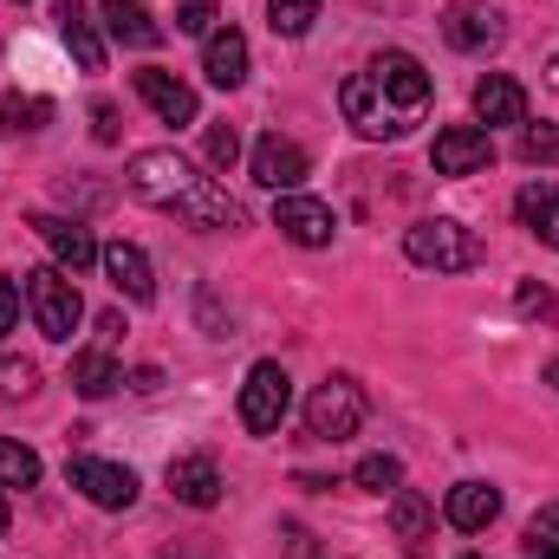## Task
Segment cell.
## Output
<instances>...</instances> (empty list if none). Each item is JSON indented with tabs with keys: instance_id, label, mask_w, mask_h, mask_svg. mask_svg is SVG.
Listing matches in <instances>:
<instances>
[{
	"instance_id": "31",
	"label": "cell",
	"mask_w": 559,
	"mask_h": 559,
	"mask_svg": "<svg viewBox=\"0 0 559 559\" xmlns=\"http://www.w3.org/2000/svg\"><path fill=\"white\" fill-rule=\"evenodd\" d=\"M215 0H176V33H189V39H209L215 33Z\"/></svg>"
},
{
	"instance_id": "19",
	"label": "cell",
	"mask_w": 559,
	"mask_h": 559,
	"mask_svg": "<svg viewBox=\"0 0 559 559\" xmlns=\"http://www.w3.org/2000/svg\"><path fill=\"white\" fill-rule=\"evenodd\" d=\"M52 20H59V39L72 46L79 72H105V39H98V20L85 13V0H59Z\"/></svg>"
},
{
	"instance_id": "40",
	"label": "cell",
	"mask_w": 559,
	"mask_h": 559,
	"mask_svg": "<svg viewBox=\"0 0 559 559\" xmlns=\"http://www.w3.org/2000/svg\"><path fill=\"white\" fill-rule=\"evenodd\" d=\"M547 79H554V85H559V59H554V72H547Z\"/></svg>"
},
{
	"instance_id": "21",
	"label": "cell",
	"mask_w": 559,
	"mask_h": 559,
	"mask_svg": "<svg viewBox=\"0 0 559 559\" xmlns=\"http://www.w3.org/2000/svg\"><path fill=\"white\" fill-rule=\"evenodd\" d=\"M176 215H189L195 228H241V202H235L222 182H209V176H202V182L176 202Z\"/></svg>"
},
{
	"instance_id": "26",
	"label": "cell",
	"mask_w": 559,
	"mask_h": 559,
	"mask_svg": "<svg viewBox=\"0 0 559 559\" xmlns=\"http://www.w3.org/2000/svg\"><path fill=\"white\" fill-rule=\"evenodd\" d=\"M312 20H319V0H267V26L280 39H306Z\"/></svg>"
},
{
	"instance_id": "1",
	"label": "cell",
	"mask_w": 559,
	"mask_h": 559,
	"mask_svg": "<svg viewBox=\"0 0 559 559\" xmlns=\"http://www.w3.org/2000/svg\"><path fill=\"white\" fill-rule=\"evenodd\" d=\"M338 111L358 138L397 143L417 131V118L429 111V72L417 52H378L365 72H352L338 85Z\"/></svg>"
},
{
	"instance_id": "17",
	"label": "cell",
	"mask_w": 559,
	"mask_h": 559,
	"mask_svg": "<svg viewBox=\"0 0 559 559\" xmlns=\"http://www.w3.org/2000/svg\"><path fill=\"white\" fill-rule=\"evenodd\" d=\"M475 118H481V131H495V124H527V92H521L508 72H488V79H475Z\"/></svg>"
},
{
	"instance_id": "29",
	"label": "cell",
	"mask_w": 559,
	"mask_h": 559,
	"mask_svg": "<svg viewBox=\"0 0 559 559\" xmlns=\"http://www.w3.org/2000/svg\"><path fill=\"white\" fill-rule=\"evenodd\" d=\"M527 559H559V501L527 521Z\"/></svg>"
},
{
	"instance_id": "13",
	"label": "cell",
	"mask_w": 559,
	"mask_h": 559,
	"mask_svg": "<svg viewBox=\"0 0 559 559\" xmlns=\"http://www.w3.org/2000/svg\"><path fill=\"white\" fill-rule=\"evenodd\" d=\"M138 98L163 118V124H195V118H202L195 85H182V79H176V72H163V66H143V72H138Z\"/></svg>"
},
{
	"instance_id": "16",
	"label": "cell",
	"mask_w": 559,
	"mask_h": 559,
	"mask_svg": "<svg viewBox=\"0 0 559 559\" xmlns=\"http://www.w3.org/2000/svg\"><path fill=\"white\" fill-rule=\"evenodd\" d=\"M202 72H209V85H215V92L248 85V39H241L235 26H215V33H209V46H202Z\"/></svg>"
},
{
	"instance_id": "4",
	"label": "cell",
	"mask_w": 559,
	"mask_h": 559,
	"mask_svg": "<svg viewBox=\"0 0 559 559\" xmlns=\"http://www.w3.org/2000/svg\"><path fill=\"white\" fill-rule=\"evenodd\" d=\"M195 182H202V176H195V163H189L182 150H138L131 169H124V189H131L138 202H150V209H176Z\"/></svg>"
},
{
	"instance_id": "25",
	"label": "cell",
	"mask_w": 559,
	"mask_h": 559,
	"mask_svg": "<svg viewBox=\"0 0 559 559\" xmlns=\"http://www.w3.org/2000/svg\"><path fill=\"white\" fill-rule=\"evenodd\" d=\"M46 124H52V98H39V92H7V98H0V131L33 138V131H46Z\"/></svg>"
},
{
	"instance_id": "24",
	"label": "cell",
	"mask_w": 559,
	"mask_h": 559,
	"mask_svg": "<svg viewBox=\"0 0 559 559\" xmlns=\"http://www.w3.org/2000/svg\"><path fill=\"white\" fill-rule=\"evenodd\" d=\"M118 384H124V371H118V358H111L105 345L72 358V391H79V397H92V404H98V397H111Z\"/></svg>"
},
{
	"instance_id": "37",
	"label": "cell",
	"mask_w": 559,
	"mask_h": 559,
	"mask_svg": "<svg viewBox=\"0 0 559 559\" xmlns=\"http://www.w3.org/2000/svg\"><path fill=\"white\" fill-rule=\"evenodd\" d=\"M280 540H286V559H319V547H312V534H306L299 521H286V527H280Z\"/></svg>"
},
{
	"instance_id": "20",
	"label": "cell",
	"mask_w": 559,
	"mask_h": 559,
	"mask_svg": "<svg viewBox=\"0 0 559 559\" xmlns=\"http://www.w3.org/2000/svg\"><path fill=\"white\" fill-rule=\"evenodd\" d=\"M495 514H501V495H495L488 481H455L449 501H442V521H449L455 534H481Z\"/></svg>"
},
{
	"instance_id": "34",
	"label": "cell",
	"mask_w": 559,
	"mask_h": 559,
	"mask_svg": "<svg viewBox=\"0 0 559 559\" xmlns=\"http://www.w3.org/2000/svg\"><path fill=\"white\" fill-rule=\"evenodd\" d=\"M20 306H26V293H20V280L0 274V345L20 332Z\"/></svg>"
},
{
	"instance_id": "14",
	"label": "cell",
	"mask_w": 559,
	"mask_h": 559,
	"mask_svg": "<svg viewBox=\"0 0 559 559\" xmlns=\"http://www.w3.org/2000/svg\"><path fill=\"white\" fill-rule=\"evenodd\" d=\"M98 267L111 274V286H118L131 306H150V299H156V274H150V254H143L138 241H111V248L98 254Z\"/></svg>"
},
{
	"instance_id": "22",
	"label": "cell",
	"mask_w": 559,
	"mask_h": 559,
	"mask_svg": "<svg viewBox=\"0 0 559 559\" xmlns=\"http://www.w3.org/2000/svg\"><path fill=\"white\" fill-rule=\"evenodd\" d=\"M105 26H111V39H124V46H138V52L163 46V26L150 20L143 0H105Z\"/></svg>"
},
{
	"instance_id": "18",
	"label": "cell",
	"mask_w": 559,
	"mask_h": 559,
	"mask_svg": "<svg viewBox=\"0 0 559 559\" xmlns=\"http://www.w3.org/2000/svg\"><path fill=\"white\" fill-rule=\"evenodd\" d=\"M169 495H176L182 508H215V501H222V468H215V455H176V462H169Z\"/></svg>"
},
{
	"instance_id": "5",
	"label": "cell",
	"mask_w": 559,
	"mask_h": 559,
	"mask_svg": "<svg viewBox=\"0 0 559 559\" xmlns=\"http://www.w3.org/2000/svg\"><path fill=\"white\" fill-rule=\"evenodd\" d=\"M286 411H293V378H286V365L261 358L248 371V384H241V429L248 436H274L286 423Z\"/></svg>"
},
{
	"instance_id": "28",
	"label": "cell",
	"mask_w": 559,
	"mask_h": 559,
	"mask_svg": "<svg viewBox=\"0 0 559 559\" xmlns=\"http://www.w3.org/2000/svg\"><path fill=\"white\" fill-rule=\"evenodd\" d=\"M39 481V455L13 436H0V488H33Z\"/></svg>"
},
{
	"instance_id": "15",
	"label": "cell",
	"mask_w": 559,
	"mask_h": 559,
	"mask_svg": "<svg viewBox=\"0 0 559 559\" xmlns=\"http://www.w3.org/2000/svg\"><path fill=\"white\" fill-rule=\"evenodd\" d=\"M391 534H397L404 554H429V540H436V501L417 495V488H397L391 495Z\"/></svg>"
},
{
	"instance_id": "12",
	"label": "cell",
	"mask_w": 559,
	"mask_h": 559,
	"mask_svg": "<svg viewBox=\"0 0 559 559\" xmlns=\"http://www.w3.org/2000/svg\"><path fill=\"white\" fill-rule=\"evenodd\" d=\"M33 235L52 248V261L66 267V274H85V267H98V241H92V228L85 222H66V215H33Z\"/></svg>"
},
{
	"instance_id": "2",
	"label": "cell",
	"mask_w": 559,
	"mask_h": 559,
	"mask_svg": "<svg viewBox=\"0 0 559 559\" xmlns=\"http://www.w3.org/2000/svg\"><path fill=\"white\" fill-rule=\"evenodd\" d=\"M404 254L429 274H468V267H481V235L449 215H429L417 228H404Z\"/></svg>"
},
{
	"instance_id": "33",
	"label": "cell",
	"mask_w": 559,
	"mask_h": 559,
	"mask_svg": "<svg viewBox=\"0 0 559 559\" xmlns=\"http://www.w3.org/2000/svg\"><path fill=\"white\" fill-rule=\"evenodd\" d=\"M202 150H209V163H215V169H228V163L241 156V138H235V124H209Z\"/></svg>"
},
{
	"instance_id": "30",
	"label": "cell",
	"mask_w": 559,
	"mask_h": 559,
	"mask_svg": "<svg viewBox=\"0 0 559 559\" xmlns=\"http://www.w3.org/2000/svg\"><path fill=\"white\" fill-rule=\"evenodd\" d=\"M521 156L540 163V169H559V131L554 124H527V131H521Z\"/></svg>"
},
{
	"instance_id": "6",
	"label": "cell",
	"mask_w": 559,
	"mask_h": 559,
	"mask_svg": "<svg viewBox=\"0 0 559 559\" xmlns=\"http://www.w3.org/2000/svg\"><path fill=\"white\" fill-rule=\"evenodd\" d=\"M358 423H365V391L352 378H325L306 397V436H319V442H345V436H358Z\"/></svg>"
},
{
	"instance_id": "35",
	"label": "cell",
	"mask_w": 559,
	"mask_h": 559,
	"mask_svg": "<svg viewBox=\"0 0 559 559\" xmlns=\"http://www.w3.org/2000/svg\"><path fill=\"white\" fill-rule=\"evenodd\" d=\"M33 384H39V371H33L26 358H20V365L0 358V391H7V397H33Z\"/></svg>"
},
{
	"instance_id": "7",
	"label": "cell",
	"mask_w": 559,
	"mask_h": 559,
	"mask_svg": "<svg viewBox=\"0 0 559 559\" xmlns=\"http://www.w3.org/2000/svg\"><path fill=\"white\" fill-rule=\"evenodd\" d=\"M66 481L92 501V508H105V514H124L131 501H138V475L124 468V462H98V455H72L66 462Z\"/></svg>"
},
{
	"instance_id": "36",
	"label": "cell",
	"mask_w": 559,
	"mask_h": 559,
	"mask_svg": "<svg viewBox=\"0 0 559 559\" xmlns=\"http://www.w3.org/2000/svg\"><path fill=\"white\" fill-rule=\"evenodd\" d=\"M92 138L118 143V105H111V98H92Z\"/></svg>"
},
{
	"instance_id": "32",
	"label": "cell",
	"mask_w": 559,
	"mask_h": 559,
	"mask_svg": "<svg viewBox=\"0 0 559 559\" xmlns=\"http://www.w3.org/2000/svg\"><path fill=\"white\" fill-rule=\"evenodd\" d=\"M514 312H521V319H559V299L547 293V286L521 280V286H514Z\"/></svg>"
},
{
	"instance_id": "27",
	"label": "cell",
	"mask_w": 559,
	"mask_h": 559,
	"mask_svg": "<svg viewBox=\"0 0 559 559\" xmlns=\"http://www.w3.org/2000/svg\"><path fill=\"white\" fill-rule=\"evenodd\" d=\"M352 481H358L365 495H384V488L397 495V481H404V462H397L391 449H378V455H365V462L352 468Z\"/></svg>"
},
{
	"instance_id": "8",
	"label": "cell",
	"mask_w": 559,
	"mask_h": 559,
	"mask_svg": "<svg viewBox=\"0 0 559 559\" xmlns=\"http://www.w3.org/2000/svg\"><path fill=\"white\" fill-rule=\"evenodd\" d=\"M429 163H436V176H481L495 163V138L481 124H442L429 143Z\"/></svg>"
},
{
	"instance_id": "11",
	"label": "cell",
	"mask_w": 559,
	"mask_h": 559,
	"mask_svg": "<svg viewBox=\"0 0 559 559\" xmlns=\"http://www.w3.org/2000/svg\"><path fill=\"white\" fill-rule=\"evenodd\" d=\"M442 39L455 46V52H495L501 39H508V26H501V13L495 7H481V0H462V7H449L442 13Z\"/></svg>"
},
{
	"instance_id": "10",
	"label": "cell",
	"mask_w": 559,
	"mask_h": 559,
	"mask_svg": "<svg viewBox=\"0 0 559 559\" xmlns=\"http://www.w3.org/2000/svg\"><path fill=\"white\" fill-rule=\"evenodd\" d=\"M248 176L261 189H274V195H293L306 182V150L293 138H280V131H267V138L254 143V156H248Z\"/></svg>"
},
{
	"instance_id": "23",
	"label": "cell",
	"mask_w": 559,
	"mask_h": 559,
	"mask_svg": "<svg viewBox=\"0 0 559 559\" xmlns=\"http://www.w3.org/2000/svg\"><path fill=\"white\" fill-rule=\"evenodd\" d=\"M514 215H521L547 248H559V189L554 182H527V189L514 195Z\"/></svg>"
},
{
	"instance_id": "9",
	"label": "cell",
	"mask_w": 559,
	"mask_h": 559,
	"mask_svg": "<svg viewBox=\"0 0 559 559\" xmlns=\"http://www.w3.org/2000/svg\"><path fill=\"white\" fill-rule=\"evenodd\" d=\"M274 228L293 241V248H332V235H338V215L325 209V202H312V195H280L274 202Z\"/></svg>"
},
{
	"instance_id": "38",
	"label": "cell",
	"mask_w": 559,
	"mask_h": 559,
	"mask_svg": "<svg viewBox=\"0 0 559 559\" xmlns=\"http://www.w3.org/2000/svg\"><path fill=\"white\" fill-rule=\"evenodd\" d=\"M547 384H559V358H554V365H547Z\"/></svg>"
},
{
	"instance_id": "41",
	"label": "cell",
	"mask_w": 559,
	"mask_h": 559,
	"mask_svg": "<svg viewBox=\"0 0 559 559\" xmlns=\"http://www.w3.org/2000/svg\"><path fill=\"white\" fill-rule=\"evenodd\" d=\"M462 559H481V554H462Z\"/></svg>"
},
{
	"instance_id": "39",
	"label": "cell",
	"mask_w": 559,
	"mask_h": 559,
	"mask_svg": "<svg viewBox=\"0 0 559 559\" xmlns=\"http://www.w3.org/2000/svg\"><path fill=\"white\" fill-rule=\"evenodd\" d=\"M0 534H7V495H0Z\"/></svg>"
},
{
	"instance_id": "3",
	"label": "cell",
	"mask_w": 559,
	"mask_h": 559,
	"mask_svg": "<svg viewBox=\"0 0 559 559\" xmlns=\"http://www.w3.org/2000/svg\"><path fill=\"white\" fill-rule=\"evenodd\" d=\"M20 293H26V319L46 332V338H72L79 325H85V299H79V286L66 267H33V274H20Z\"/></svg>"
}]
</instances>
